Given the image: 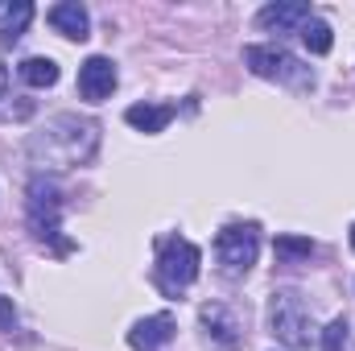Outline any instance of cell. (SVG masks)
<instances>
[{
    "label": "cell",
    "instance_id": "7a4b0ae2",
    "mask_svg": "<svg viewBox=\"0 0 355 351\" xmlns=\"http://www.w3.org/2000/svg\"><path fill=\"white\" fill-rule=\"evenodd\" d=\"M268 331H272L277 343H285L293 351H306L314 343V335H318L314 331V310L306 306V298L297 289H277L268 298Z\"/></svg>",
    "mask_w": 355,
    "mask_h": 351
},
{
    "label": "cell",
    "instance_id": "6da1fadb",
    "mask_svg": "<svg viewBox=\"0 0 355 351\" xmlns=\"http://www.w3.org/2000/svg\"><path fill=\"white\" fill-rule=\"evenodd\" d=\"M25 153H29L37 174L79 170L99 153V124L91 116H79V112H58L37 132H29Z\"/></svg>",
    "mask_w": 355,
    "mask_h": 351
},
{
    "label": "cell",
    "instance_id": "9c48e42d",
    "mask_svg": "<svg viewBox=\"0 0 355 351\" xmlns=\"http://www.w3.org/2000/svg\"><path fill=\"white\" fill-rule=\"evenodd\" d=\"M310 17H314L310 4H302V0H277V4H265V8L257 12V25L268 29V33H293V29H302Z\"/></svg>",
    "mask_w": 355,
    "mask_h": 351
},
{
    "label": "cell",
    "instance_id": "8fae6325",
    "mask_svg": "<svg viewBox=\"0 0 355 351\" xmlns=\"http://www.w3.org/2000/svg\"><path fill=\"white\" fill-rule=\"evenodd\" d=\"M170 339H174V318L170 314H149V318H141L128 331V343L137 351H157V348H166Z\"/></svg>",
    "mask_w": 355,
    "mask_h": 351
},
{
    "label": "cell",
    "instance_id": "e0dca14e",
    "mask_svg": "<svg viewBox=\"0 0 355 351\" xmlns=\"http://www.w3.org/2000/svg\"><path fill=\"white\" fill-rule=\"evenodd\" d=\"M343 343H347V318H335L322 331V351H343Z\"/></svg>",
    "mask_w": 355,
    "mask_h": 351
},
{
    "label": "cell",
    "instance_id": "44dd1931",
    "mask_svg": "<svg viewBox=\"0 0 355 351\" xmlns=\"http://www.w3.org/2000/svg\"><path fill=\"white\" fill-rule=\"evenodd\" d=\"M352 248H355V223H352Z\"/></svg>",
    "mask_w": 355,
    "mask_h": 351
},
{
    "label": "cell",
    "instance_id": "4fadbf2b",
    "mask_svg": "<svg viewBox=\"0 0 355 351\" xmlns=\"http://www.w3.org/2000/svg\"><path fill=\"white\" fill-rule=\"evenodd\" d=\"M17 75H21L29 87H54V83H58V62L33 54V58H25V62L17 67Z\"/></svg>",
    "mask_w": 355,
    "mask_h": 351
},
{
    "label": "cell",
    "instance_id": "52a82bcc",
    "mask_svg": "<svg viewBox=\"0 0 355 351\" xmlns=\"http://www.w3.org/2000/svg\"><path fill=\"white\" fill-rule=\"evenodd\" d=\"M198 323H202V339H207L211 351H236L240 339H244L240 314H236L232 306H223V302H207V306L198 310Z\"/></svg>",
    "mask_w": 355,
    "mask_h": 351
},
{
    "label": "cell",
    "instance_id": "9a60e30c",
    "mask_svg": "<svg viewBox=\"0 0 355 351\" xmlns=\"http://www.w3.org/2000/svg\"><path fill=\"white\" fill-rule=\"evenodd\" d=\"M302 42H306V50L310 54H331V46H335V33H331V25L327 21H318V17H310L306 25H302Z\"/></svg>",
    "mask_w": 355,
    "mask_h": 351
},
{
    "label": "cell",
    "instance_id": "d6986e66",
    "mask_svg": "<svg viewBox=\"0 0 355 351\" xmlns=\"http://www.w3.org/2000/svg\"><path fill=\"white\" fill-rule=\"evenodd\" d=\"M12 323H17V310L8 298H0V331H12Z\"/></svg>",
    "mask_w": 355,
    "mask_h": 351
},
{
    "label": "cell",
    "instance_id": "ba28073f",
    "mask_svg": "<svg viewBox=\"0 0 355 351\" xmlns=\"http://www.w3.org/2000/svg\"><path fill=\"white\" fill-rule=\"evenodd\" d=\"M116 83H120L116 62L103 58V54H91L87 62L79 67V95H83L87 103H103V99L116 91Z\"/></svg>",
    "mask_w": 355,
    "mask_h": 351
},
{
    "label": "cell",
    "instance_id": "ac0fdd59",
    "mask_svg": "<svg viewBox=\"0 0 355 351\" xmlns=\"http://www.w3.org/2000/svg\"><path fill=\"white\" fill-rule=\"evenodd\" d=\"M29 112H33V99H21V95H17V103L0 108V116H4V120H25Z\"/></svg>",
    "mask_w": 355,
    "mask_h": 351
},
{
    "label": "cell",
    "instance_id": "8992f818",
    "mask_svg": "<svg viewBox=\"0 0 355 351\" xmlns=\"http://www.w3.org/2000/svg\"><path fill=\"white\" fill-rule=\"evenodd\" d=\"M261 252V228L257 223H227L215 236V261L223 277H244Z\"/></svg>",
    "mask_w": 355,
    "mask_h": 351
},
{
    "label": "cell",
    "instance_id": "2e32d148",
    "mask_svg": "<svg viewBox=\"0 0 355 351\" xmlns=\"http://www.w3.org/2000/svg\"><path fill=\"white\" fill-rule=\"evenodd\" d=\"M277 257H281V261L314 257V240H306V236H277Z\"/></svg>",
    "mask_w": 355,
    "mask_h": 351
},
{
    "label": "cell",
    "instance_id": "5bb4252c",
    "mask_svg": "<svg viewBox=\"0 0 355 351\" xmlns=\"http://www.w3.org/2000/svg\"><path fill=\"white\" fill-rule=\"evenodd\" d=\"M33 21V4H8V8H0V37L4 42H17L21 33H25V25Z\"/></svg>",
    "mask_w": 355,
    "mask_h": 351
},
{
    "label": "cell",
    "instance_id": "30bf717a",
    "mask_svg": "<svg viewBox=\"0 0 355 351\" xmlns=\"http://www.w3.org/2000/svg\"><path fill=\"white\" fill-rule=\"evenodd\" d=\"M46 21L54 25V33H62V37H71V42H87L91 37V17H87V8H83L79 0L54 4V8L46 12Z\"/></svg>",
    "mask_w": 355,
    "mask_h": 351
},
{
    "label": "cell",
    "instance_id": "5b68a950",
    "mask_svg": "<svg viewBox=\"0 0 355 351\" xmlns=\"http://www.w3.org/2000/svg\"><path fill=\"white\" fill-rule=\"evenodd\" d=\"M58 215H62V190L58 182L46 174H37L29 182V228L42 244H54L58 252H71V240H62L58 232Z\"/></svg>",
    "mask_w": 355,
    "mask_h": 351
},
{
    "label": "cell",
    "instance_id": "277c9868",
    "mask_svg": "<svg viewBox=\"0 0 355 351\" xmlns=\"http://www.w3.org/2000/svg\"><path fill=\"white\" fill-rule=\"evenodd\" d=\"M244 67H248L252 75H261V79L285 83V87H293V91L314 87V71H310L302 58H293L285 46H248V50H244Z\"/></svg>",
    "mask_w": 355,
    "mask_h": 351
},
{
    "label": "cell",
    "instance_id": "3957f363",
    "mask_svg": "<svg viewBox=\"0 0 355 351\" xmlns=\"http://www.w3.org/2000/svg\"><path fill=\"white\" fill-rule=\"evenodd\" d=\"M198 264H202V252L198 244H190L186 236H166L157 240V264H153V281L166 298H182L194 277H198Z\"/></svg>",
    "mask_w": 355,
    "mask_h": 351
},
{
    "label": "cell",
    "instance_id": "ffe728a7",
    "mask_svg": "<svg viewBox=\"0 0 355 351\" xmlns=\"http://www.w3.org/2000/svg\"><path fill=\"white\" fill-rule=\"evenodd\" d=\"M4 87H8V67H4V54H0V99H4Z\"/></svg>",
    "mask_w": 355,
    "mask_h": 351
},
{
    "label": "cell",
    "instance_id": "7c38bea8",
    "mask_svg": "<svg viewBox=\"0 0 355 351\" xmlns=\"http://www.w3.org/2000/svg\"><path fill=\"white\" fill-rule=\"evenodd\" d=\"M174 103H132L128 112H124V120L137 128V132H149V137H157V132H166V124L174 120Z\"/></svg>",
    "mask_w": 355,
    "mask_h": 351
}]
</instances>
